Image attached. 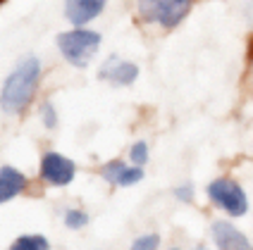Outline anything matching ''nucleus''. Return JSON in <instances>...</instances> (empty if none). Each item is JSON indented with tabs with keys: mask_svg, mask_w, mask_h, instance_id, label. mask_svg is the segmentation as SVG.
Returning <instances> with one entry per match:
<instances>
[{
	"mask_svg": "<svg viewBox=\"0 0 253 250\" xmlns=\"http://www.w3.org/2000/svg\"><path fill=\"white\" fill-rule=\"evenodd\" d=\"M98 79L113 86H131L139 79V65L120 55H110L98 70Z\"/></svg>",
	"mask_w": 253,
	"mask_h": 250,
	"instance_id": "0eeeda50",
	"label": "nucleus"
},
{
	"mask_svg": "<svg viewBox=\"0 0 253 250\" xmlns=\"http://www.w3.org/2000/svg\"><path fill=\"white\" fill-rule=\"evenodd\" d=\"M65 224H67L70 229H84L86 224H88V214L79 208H70L65 212Z\"/></svg>",
	"mask_w": 253,
	"mask_h": 250,
	"instance_id": "ddd939ff",
	"label": "nucleus"
},
{
	"mask_svg": "<svg viewBox=\"0 0 253 250\" xmlns=\"http://www.w3.org/2000/svg\"><path fill=\"white\" fill-rule=\"evenodd\" d=\"M158 246H160V236L158 234H143V236H139L131 243L129 250H158Z\"/></svg>",
	"mask_w": 253,
	"mask_h": 250,
	"instance_id": "4468645a",
	"label": "nucleus"
},
{
	"mask_svg": "<svg viewBox=\"0 0 253 250\" xmlns=\"http://www.w3.org/2000/svg\"><path fill=\"white\" fill-rule=\"evenodd\" d=\"M29 179L12 165H2L0 167V205L10 203L17 195H22L27 191Z\"/></svg>",
	"mask_w": 253,
	"mask_h": 250,
	"instance_id": "9d476101",
	"label": "nucleus"
},
{
	"mask_svg": "<svg viewBox=\"0 0 253 250\" xmlns=\"http://www.w3.org/2000/svg\"><path fill=\"white\" fill-rule=\"evenodd\" d=\"M43 76L41 60L36 55H24L12 71L5 76L0 88V110L5 114H22L29 110L31 100L39 93Z\"/></svg>",
	"mask_w": 253,
	"mask_h": 250,
	"instance_id": "f257e3e1",
	"label": "nucleus"
},
{
	"mask_svg": "<svg viewBox=\"0 0 253 250\" xmlns=\"http://www.w3.org/2000/svg\"><path fill=\"white\" fill-rule=\"evenodd\" d=\"M148 157H151V153H148V143H146V141H136V143L129 148V160H131V165L143 167L148 162Z\"/></svg>",
	"mask_w": 253,
	"mask_h": 250,
	"instance_id": "f8f14e48",
	"label": "nucleus"
},
{
	"mask_svg": "<svg viewBox=\"0 0 253 250\" xmlns=\"http://www.w3.org/2000/svg\"><path fill=\"white\" fill-rule=\"evenodd\" d=\"M246 14L249 19H253V0H246Z\"/></svg>",
	"mask_w": 253,
	"mask_h": 250,
	"instance_id": "a211bd4d",
	"label": "nucleus"
},
{
	"mask_svg": "<svg viewBox=\"0 0 253 250\" xmlns=\"http://www.w3.org/2000/svg\"><path fill=\"white\" fill-rule=\"evenodd\" d=\"M174 198H177V200H182V203H194V198H196V188H194V183H191V181L179 183V186L174 188Z\"/></svg>",
	"mask_w": 253,
	"mask_h": 250,
	"instance_id": "dca6fc26",
	"label": "nucleus"
},
{
	"mask_svg": "<svg viewBox=\"0 0 253 250\" xmlns=\"http://www.w3.org/2000/svg\"><path fill=\"white\" fill-rule=\"evenodd\" d=\"M194 250H211V248H208V246H196Z\"/></svg>",
	"mask_w": 253,
	"mask_h": 250,
	"instance_id": "6ab92c4d",
	"label": "nucleus"
},
{
	"mask_svg": "<svg viewBox=\"0 0 253 250\" xmlns=\"http://www.w3.org/2000/svg\"><path fill=\"white\" fill-rule=\"evenodd\" d=\"M244 81L246 86L253 91V38L249 43V50H246V67H244Z\"/></svg>",
	"mask_w": 253,
	"mask_h": 250,
	"instance_id": "f3484780",
	"label": "nucleus"
},
{
	"mask_svg": "<svg viewBox=\"0 0 253 250\" xmlns=\"http://www.w3.org/2000/svg\"><path fill=\"white\" fill-rule=\"evenodd\" d=\"M100 36L96 29L88 27H74L70 31H60L57 34V50L65 57V62H70L72 67L84 70L88 67V62L93 60V55L100 48Z\"/></svg>",
	"mask_w": 253,
	"mask_h": 250,
	"instance_id": "7ed1b4c3",
	"label": "nucleus"
},
{
	"mask_svg": "<svg viewBox=\"0 0 253 250\" xmlns=\"http://www.w3.org/2000/svg\"><path fill=\"white\" fill-rule=\"evenodd\" d=\"M108 7V0H65V19L72 27H88Z\"/></svg>",
	"mask_w": 253,
	"mask_h": 250,
	"instance_id": "1a4fd4ad",
	"label": "nucleus"
},
{
	"mask_svg": "<svg viewBox=\"0 0 253 250\" xmlns=\"http://www.w3.org/2000/svg\"><path fill=\"white\" fill-rule=\"evenodd\" d=\"M100 174H103V179L108 181L110 186H117V188L136 186L146 177V172L139 165H126L125 160H110V162H105V165L100 167Z\"/></svg>",
	"mask_w": 253,
	"mask_h": 250,
	"instance_id": "6e6552de",
	"label": "nucleus"
},
{
	"mask_svg": "<svg viewBox=\"0 0 253 250\" xmlns=\"http://www.w3.org/2000/svg\"><path fill=\"white\" fill-rule=\"evenodd\" d=\"M211 236L217 250H253L251 238L229 219H215L211 224Z\"/></svg>",
	"mask_w": 253,
	"mask_h": 250,
	"instance_id": "423d86ee",
	"label": "nucleus"
},
{
	"mask_svg": "<svg viewBox=\"0 0 253 250\" xmlns=\"http://www.w3.org/2000/svg\"><path fill=\"white\" fill-rule=\"evenodd\" d=\"M39 174L41 179L48 183V186H70L74 177H77V162L65 157L62 153H55V150H48L43 153L41 157V167H39Z\"/></svg>",
	"mask_w": 253,
	"mask_h": 250,
	"instance_id": "39448f33",
	"label": "nucleus"
},
{
	"mask_svg": "<svg viewBox=\"0 0 253 250\" xmlns=\"http://www.w3.org/2000/svg\"><path fill=\"white\" fill-rule=\"evenodd\" d=\"M41 119H43V126L45 129H55L57 126V112H55V105L50 100H45L41 105Z\"/></svg>",
	"mask_w": 253,
	"mask_h": 250,
	"instance_id": "2eb2a0df",
	"label": "nucleus"
},
{
	"mask_svg": "<svg viewBox=\"0 0 253 250\" xmlns=\"http://www.w3.org/2000/svg\"><path fill=\"white\" fill-rule=\"evenodd\" d=\"M10 250H50V241L41 234H24L10 246Z\"/></svg>",
	"mask_w": 253,
	"mask_h": 250,
	"instance_id": "9b49d317",
	"label": "nucleus"
},
{
	"mask_svg": "<svg viewBox=\"0 0 253 250\" xmlns=\"http://www.w3.org/2000/svg\"><path fill=\"white\" fill-rule=\"evenodd\" d=\"M206 195L220 212H225L227 217H244L251 203H249V193L234 177H215V179L206 186Z\"/></svg>",
	"mask_w": 253,
	"mask_h": 250,
	"instance_id": "20e7f679",
	"label": "nucleus"
},
{
	"mask_svg": "<svg viewBox=\"0 0 253 250\" xmlns=\"http://www.w3.org/2000/svg\"><path fill=\"white\" fill-rule=\"evenodd\" d=\"M196 0H136V17L143 24L172 31L191 14Z\"/></svg>",
	"mask_w": 253,
	"mask_h": 250,
	"instance_id": "f03ea898",
	"label": "nucleus"
}]
</instances>
